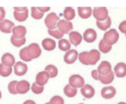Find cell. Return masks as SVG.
<instances>
[{
    "label": "cell",
    "mask_w": 126,
    "mask_h": 104,
    "mask_svg": "<svg viewBox=\"0 0 126 104\" xmlns=\"http://www.w3.org/2000/svg\"><path fill=\"white\" fill-rule=\"evenodd\" d=\"M60 21V17L56 15V13H50L48 14L47 17H45V26L48 27V30H56L57 27V23Z\"/></svg>",
    "instance_id": "7a4b0ae2"
},
{
    "label": "cell",
    "mask_w": 126,
    "mask_h": 104,
    "mask_svg": "<svg viewBox=\"0 0 126 104\" xmlns=\"http://www.w3.org/2000/svg\"><path fill=\"white\" fill-rule=\"evenodd\" d=\"M78 13L80 17L83 19H86L90 17L93 14V10L91 7H79Z\"/></svg>",
    "instance_id": "44dd1931"
},
{
    "label": "cell",
    "mask_w": 126,
    "mask_h": 104,
    "mask_svg": "<svg viewBox=\"0 0 126 104\" xmlns=\"http://www.w3.org/2000/svg\"><path fill=\"white\" fill-rule=\"evenodd\" d=\"M101 95H102V98L106 99H110L113 98L115 95H116V89H115L112 86L110 87H103L101 91Z\"/></svg>",
    "instance_id": "4fadbf2b"
},
{
    "label": "cell",
    "mask_w": 126,
    "mask_h": 104,
    "mask_svg": "<svg viewBox=\"0 0 126 104\" xmlns=\"http://www.w3.org/2000/svg\"><path fill=\"white\" fill-rule=\"evenodd\" d=\"M87 54V52H81L79 55V61L82 64H85L86 65V56Z\"/></svg>",
    "instance_id": "f35d334b"
},
{
    "label": "cell",
    "mask_w": 126,
    "mask_h": 104,
    "mask_svg": "<svg viewBox=\"0 0 126 104\" xmlns=\"http://www.w3.org/2000/svg\"><path fill=\"white\" fill-rule=\"evenodd\" d=\"M19 56H20V58L24 60V61H26V62H29V61H31V59L29 57L28 54H27V52H26V47H25L23 48L22 49H21L20 50V52H19Z\"/></svg>",
    "instance_id": "836d02e7"
},
{
    "label": "cell",
    "mask_w": 126,
    "mask_h": 104,
    "mask_svg": "<svg viewBox=\"0 0 126 104\" xmlns=\"http://www.w3.org/2000/svg\"><path fill=\"white\" fill-rule=\"evenodd\" d=\"M94 89L91 85L86 84L81 88V94L86 99H91L94 95Z\"/></svg>",
    "instance_id": "ffe728a7"
},
{
    "label": "cell",
    "mask_w": 126,
    "mask_h": 104,
    "mask_svg": "<svg viewBox=\"0 0 126 104\" xmlns=\"http://www.w3.org/2000/svg\"><path fill=\"white\" fill-rule=\"evenodd\" d=\"M82 38L84 41L88 43H92L97 39V33L93 29H87L83 34Z\"/></svg>",
    "instance_id": "5bb4252c"
},
{
    "label": "cell",
    "mask_w": 126,
    "mask_h": 104,
    "mask_svg": "<svg viewBox=\"0 0 126 104\" xmlns=\"http://www.w3.org/2000/svg\"><path fill=\"white\" fill-rule=\"evenodd\" d=\"M50 78L48 73L45 71H40L36 76V82L35 83L39 86H42L44 87V85H45L48 81V79Z\"/></svg>",
    "instance_id": "9c48e42d"
},
{
    "label": "cell",
    "mask_w": 126,
    "mask_h": 104,
    "mask_svg": "<svg viewBox=\"0 0 126 104\" xmlns=\"http://www.w3.org/2000/svg\"><path fill=\"white\" fill-rule=\"evenodd\" d=\"M12 33H13V37L17 38V39H21L25 37V35L26 34V29L23 26H14V29L12 30Z\"/></svg>",
    "instance_id": "e0dca14e"
},
{
    "label": "cell",
    "mask_w": 126,
    "mask_h": 104,
    "mask_svg": "<svg viewBox=\"0 0 126 104\" xmlns=\"http://www.w3.org/2000/svg\"><path fill=\"white\" fill-rule=\"evenodd\" d=\"M45 71L48 73L50 78L56 77L57 76V74H58V69H57V68L56 66L52 65V64H49V65L46 66Z\"/></svg>",
    "instance_id": "83f0119b"
},
{
    "label": "cell",
    "mask_w": 126,
    "mask_h": 104,
    "mask_svg": "<svg viewBox=\"0 0 126 104\" xmlns=\"http://www.w3.org/2000/svg\"><path fill=\"white\" fill-rule=\"evenodd\" d=\"M1 98H2V92L0 91V99H1Z\"/></svg>",
    "instance_id": "7dc6e473"
},
{
    "label": "cell",
    "mask_w": 126,
    "mask_h": 104,
    "mask_svg": "<svg viewBox=\"0 0 126 104\" xmlns=\"http://www.w3.org/2000/svg\"><path fill=\"white\" fill-rule=\"evenodd\" d=\"M37 9L39 10V11H41V13L44 14L45 12L48 11L50 10V7H37Z\"/></svg>",
    "instance_id": "7bdbcfd3"
},
{
    "label": "cell",
    "mask_w": 126,
    "mask_h": 104,
    "mask_svg": "<svg viewBox=\"0 0 126 104\" xmlns=\"http://www.w3.org/2000/svg\"><path fill=\"white\" fill-rule=\"evenodd\" d=\"M26 10H28L27 7H14V10H15V11H18V12H22Z\"/></svg>",
    "instance_id": "ee69618b"
},
{
    "label": "cell",
    "mask_w": 126,
    "mask_h": 104,
    "mask_svg": "<svg viewBox=\"0 0 126 104\" xmlns=\"http://www.w3.org/2000/svg\"><path fill=\"white\" fill-rule=\"evenodd\" d=\"M117 104H126V103H125V102H121V103H117Z\"/></svg>",
    "instance_id": "bcb514c9"
},
{
    "label": "cell",
    "mask_w": 126,
    "mask_h": 104,
    "mask_svg": "<svg viewBox=\"0 0 126 104\" xmlns=\"http://www.w3.org/2000/svg\"><path fill=\"white\" fill-rule=\"evenodd\" d=\"M29 15V12H28V10H25V11L22 12H18V11H14V17L17 21H24L27 19Z\"/></svg>",
    "instance_id": "484cf974"
},
{
    "label": "cell",
    "mask_w": 126,
    "mask_h": 104,
    "mask_svg": "<svg viewBox=\"0 0 126 104\" xmlns=\"http://www.w3.org/2000/svg\"><path fill=\"white\" fill-rule=\"evenodd\" d=\"M5 15H6V12H5L4 8L0 6V21H2L4 20Z\"/></svg>",
    "instance_id": "60d3db41"
},
{
    "label": "cell",
    "mask_w": 126,
    "mask_h": 104,
    "mask_svg": "<svg viewBox=\"0 0 126 104\" xmlns=\"http://www.w3.org/2000/svg\"><path fill=\"white\" fill-rule=\"evenodd\" d=\"M111 18L109 17L107 19H106L105 21H97V26L98 27V29H100L101 30H107L111 26Z\"/></svg>",
    "instance_id": "cb8c5ba5"
},
{
    "label": "cell",
    "mask_w": 126,
    "mask_h": 104,
    "mask_svg": "<svg viewBox=\"0 0 126 104\" xmlns=\"http://www.w3.org/2000/svg\"><path fill=\"white\" fill-rule=\"evenodd\" d=\"M23 104H36V103L33 100H26V101H25Z\"/></svg>",
    "instance_id": "f6af8a7d"
},
{
    "label": "cell",
    "mask_w": 126,
    "mask_h": 104,
    "mask_svg": "<svg viewBox=\"0 0 126 104\" xmlns=\"http://www.w3.org/2000/svg\"><path fill=\"white\" fill-rule=\"evenodd\" d=\"M63 17H65V20L71 21L74 19L75 17V11L72 7H66L63 11Z\"/></svg>",
    "instance_id": "d4e9b609"
},
{
    "label": "cell",
    "mask_w": 126,
    "mask_h": 104,
    "mask_svg": "<svg viewBox=\"0 0 126 104\" xmlns=\"http://www.w3.org/2000/svg\"><path fill=\"white\" fill-rule=\"evenodd\" d=\"M12 72V68L11 67H7L5 66L4 64L2 63L0 64V75L3 77L9 76Z\"/></svg>",
    "instance_id": "f1b7e54d"
},
{
    "label": "cell",
    "mask_w": 126,
    "mask_h": 104,
    "mask_svg": "<svg viewBox=\"0 0 126 104\" xmlns=\"http://www.w3.org/2000/svg\"><path fill=\"white\" fill-rule=\"evenodd\" d=\"M30 88V83L26 80H21L17 82V94H26Z\"/></svg>",
    "instance_id": "9a60e30c"
},
{
    "label": "cell",
    "mask_w": 126,
    "mask_h": 104,
    "mask_svg": "<svg viewBox=\"0 0 126 104\" xmlns=\"http://www.w3.org/2000/svg\"><path fill=\"white\" fill-rule=\"evenodd\" d=\"M2 64L7 67H12L15 64V58L11 53L6 52L2 56Z\"/></svg>",
    "instance_id": "2e32d148"
},
{
    "label": "cell",
    "mask_w": 126,
    "mask_h": 104,
    "mask_svg": "<svg viewBox=\"0 0 126 104\" xmlns=\"http://www.w3.org/2000/svg\"><path fill=\"white\" fill-rule=\"evenodd\" d=\"M79 56L78 52L75 49H71L69 51H67L65 55H64L63 60L64 62L68 64H71L75 62V60H77Z\"/></svg>",
    "instance_id": "ba28073f"
},
{
    "label": "cell",
    "mask_w": 126,
    "mask_h": 104,
    "mask_svg": "<svg viewBox=\"0 0 126 104\" xmlns=\"http://www.w3.org/2000/svg\"><path fill=\"white\" fill-rule=\"evenodd\" d=\"M42 46L45 50L51 51L55 49L56 48V42L51 38H45L42 41Z\"/></svg>",
    "instance_id": "7402d4cb"
},
{
    "label": "cell",
    "mask_w": 126,
    "mask_h": 104,
    "mask_svg": "<svg viewBox=\"0 0 126 104\" xmlns=\"http://www.w3.org/2000/svg\"><path fill=\"white\" fill-rule=\"evenodd\" d=\"M59 49L62 51H69L71 50V43L66 39H61L59 41Z\"/></svg>",
    "instance_id": "f546056e"
},
{
    "label": "cell",
    "mask_w": 126,
    "mask_h": 104,
    "mask_svg": "<svg viewBox=\"0 0 126 104\" xmlns=\"http://www.w3.org/2000/svg\"><path fill=\"white\" fill-rule=\"evenodd\" d=\"M125 37H126V35H125Z\"/></svg>",
    "instance_id": "f907efd6"
},
{
    "label": "cell",
    "mask_w": 126,
    "mask_h": 104,
    "mask_svg": "<svg viewBox=\"0 0 126 104\" xmlns=\"http://www.w3.org/2000/svg\"><path fill=\"white\" fill-rule=\"evenodd\" d=\"M98 74L101 76H106V75L110 74L112 71V67L110 62L108 61H102L100 64V65L98 68Z\"/></svg>",
    "instance_id": "7c38bea8"
},
{
    "label": "cell",
    "mask_w": 126,
    "mask_h": 104,
    "mask_svg": "<svg viewBox=\"0 0 126 104\" xmlns=\"http://www.w3.org/2000/svg\"><path fill=\"white\" fill-rule=\"evenodd\" d=\"M108 14H109V12L106 7H95L93 10V15L97 19V21H105L109 17Z\"/></svg>",
    "instance_id": "5b68a950"
},
{
    "label": "cell",
    "mask_w": 126,
    "mask_h": 104,
    "mask_svg": "<svg viewBox=\"0 0 126 104\" xmlns=\"http://www.w3.org/2000/svg\"><path fill=\"white\" fill-rule=\"evenodd\" d=\"M114 73L113 71H111L110 74L106 75V76H98V80L103 84H111L114 80Z\"/></svg>",
    "instance_id": "603a6c76"
},
{
    "label": "cell",
    "mask_w": 126,
    "mask_h": 104,
    "mask_svg": "<svg viewBox=\"0 0 126 104\" xmlns=\"http://www.w3.org/2000/svg\"><path fill=\"white\" fill-rule=\"evenodd\" d=\"M26 52L29 57L31 60L38 58L41 54V49L39 45L37 44V43H32L29 46H27Z\"/></svg>",
    "instance_id": "3957f363"
},
{
    "label": "cell",
    "mask_w": 126,
    "mask_h": 104,
    "mask_svg": "<svg viewBox=\"0 0 126 104\" xmlns=\"http://www.w3.org/2000/svg\"><path fill=\"white\" fill-rule=\"evenodd\" d=\"M49 104H64V100L61 96L55 95L50 100Z\"/></svg>",
    "instance_id": "74e56055"
},
{
    "label": "cell",
    "mask_w": 126,
    "mask_h": 104,
    "mask_svg": "<svg viewBox=\"0 0 126 104\" xmlns=\"http://www.w3.org/2000/svg\"><path fill=\"white\" fill-rule=\"evenodd\" d=\"M118 39H119V34H118V32L116 30L113 29V30H108L107 32H106L103 36L102 41L106 45L112 46L113 45L116 44Z\"/></svg>",
    "instance_id": "6da1fadb"
},
{
    "label": "cell",
    "mask_w": 126,
    "mask_h": 104,
    "mask_svg": "<svg viewBox=\"0 0 126 104\" xmlns=\"http://www.w3.org/2000/svg\"><path fill=\"white\" fill-rule=\"evenodd\" d=\"M98 48H99V50L102 52L107 53V52H109L111 49H112V46L106 45L102 40H101L100 42H99V45H98Z\"/></svg>",
    "instance_id": "4dcf8cb0"
},
{
    "label": "cell",
    "mask_w": 126,
    "mask_h": 104,
    "mask_svg": "<svg viewBox=\"0 0 126 104\" xmlns=\"http://www.w3.org/2000/svg\"><path fill=\"white\" fill-rule=\"evenodd\" d=\"M119 30L121 33H123L126 35V21H123L119 25Z\"/></svg>",
    "instance_id": "ab89813d"
},
{
    "label": "cell",
    "mask_w": 126,
    "mask_h": 104,
    "mask_svg": "<svg viewBox=\"0 0 126 104\" xmlns=\"http://www.w3.org/2000/svg\"><path fill=\"white\" fill-rule=\"evenodd\" d=\"M63 92H64V94H65V95L67 96V97L72 98V97H74V96L76 95V94H77V89L72 87L69 84H67V85L65 86V87H64Z\"/></svg>",
    "instance_id": "4316f807"
},
{
    "label": "cell",
    "mask_w": 126,
    "mask_h": 104,
    "mask_svg": "<svg viewBox=\"0 0 126 104\" xmlns=\"http://www.w3.org/2000/svg\"><path fill=\"white\" fill-rule=\"evenodd\" d=\"M79 104H83V103H79Z\"/></svg>",
    "instance_id": "681fc988"
},
{
    "label": "cell",
    "mask_w": 126,
    "mask_h": 104,
    "mask_svg": "<svg viewBox=\"0 0 126 104\" xmlns=\"http://www.w3.org/2000/svg\"><path fill=\"white\" fill-rule=\"evenodd\" d=\"M57 28L63 34H67L71 33V31L73 30V25L69 21L65 19L60 20L57 23Z\"/></svg>",
    "instance_id": "8992f818"
},
{
    "label": "cell",
    "mask_w": 126,
    "mask_h": 104,
    "mask_svg": "<svg viewBox=\"0 0 126 104\" xmlns=\"http://www.w3.org/2000/svg\"><path fill=\"white\" fill-rule=\"evenodd\" d=\"M14 73L17 76H24L25 74L28 71V67L27 65L25 63L23 62H16L14 66Z\"/></svg>",
    "instance_id": "30bf717a"
},
{
    "label": "cell",
    "mask_w": 126,
    "mask_h": 104,
    "mask_svg": "<svg viewBox=\"0 0 126 104\" xmlns=\"http://www.w3.org/2000/svg\"><path fill=\"white\" fill-rule=\"evenodd\" d=\"M10 41H11L12 45L15 46V47H20V46L23 45L25 43H26V37L17 39V38L14 37L12 36L11 38H10Z\"/></svg>",
    "instance_id": "1f68e13d"
},
{
    "label": "cell",
    "mask_w": 126,
    "mask_h": 104,
    "mask_svg": "<svg viewBox=\"0 0 126 104\" xmlns=\"http://www.w3.org/2000/svg\"><path fill=\"white\" fill-rule=\"evenodd\" d=\"M69 85L74 88H82L85 85L84 79L79 75H72L69 78Z\"/></svg>",
    "instance_id": "52a82bcc"
},
{
    "label": "cell",
    "mask_w": 126,
    "mask_h": 104,
    "mask_svg": "<svg viewBox=\"0 0 126 104\" xmlns=\"http://www.w3.org/2000/svg\"><path fill=\"white\" fill-rule=\"evenodd\" d=\"M69 39H70V43H71L75 46H77L82 42V37L79 32L71 31L69 34Z\"/></svg>",
    "instance_id": "d6986e66"
},
{
    "label": "cell",
    "mask_w": 126,
    "mask_h": 104,
    "mask_svg": "<svg viewBox=\"0 0 126 104\" xmlns=\"http://www.w3.org/2000/svg\"><path fill=\"white\" fill-rule=\"evenodd\" d=\"M31 15L34 19H41L44 16V14L39 11L37 7H32L31 8Z\"/></svg>",
    "instance_id": "d6a6232c"
},
{
    "label": "cell",
    "mask_w": 126,
    "mask_h": 104,
    "mask_svg": "<svg viewBox=\"0 0 126 104\" xmlns=\"http://www.w3.org/2000/svg\"><path fill=\"white\" fill-rule=\"evenodd\" d=\"M45 104H49V103H46Z\"/></svg>",
    "instance_id": "c3c4849f"
},
{
    "label": "cell",
    "mask_w": 126,
    "mask_h": 104,
    "mask_svg": "<svg viewBox=\"0 0 126 104\" xmlns=\"http://www.w3.org/2000/svg\"><path fill=\"white\" fill-rule=\"evenodd\" d=\"M100 59V52L96 49L87 52L86 56V65H94Z\"/></svg>",
    "instance_id": "277c9868"
},
{
    "label": "cell",
    "mask_w": 126,
    "mask_h": 104,
    "mask_svg": "<svg viewBox=\"0 0 126 104\" xmlns=\"http://www.w3.org/2000/svg\"><path fill=\"white\" fill-rule=\"evenodd\" d=\"M14 27V22L10 20L4 19L3 21H0V30H1L2 33H5V34L11 33Z\"/></svg>",
    "instance_id": "8fae6325"
},
{
    "label": "cell",
    "mask_w": 126,
    "mask_h": 104,
    "mask_svg": "<svg viewBox=\"0 0 126 104\" xmlns=\"http://www.w3.org/2000/svg\"><path fill=\"white\" fill-rule=\"evenodd\" d=\"M31 90L34 93V94H41V93H42L43 91H44V87H42V86H39L36 83H33V84H32Z\"/></svg>",
    "instance_id": "8d00e7d4"
},
{
    "label": "cell",
    "mask_w": 126,
    "mask_h": 104,
    "mask_svg": "<svg viewBox=\"0 0 126 104\" xmlns=\"http://www.w3.org/2000/svg\"><path fill=\"white\" fill-rule=\"evenodd\" d=\"M48 34L51 35L52 37H54L56 39H60L63 37V34L61 33V32L59 30H48Z\"/></svg>",
    "instance_id": "d590c367"
},
{
    "label": "cell",
    "mask_w": 126,
    "mask_h": 104,
    "mask_svg": "<svg viewBox=\"0 0 126 104\" xmlns=\"http://www.w3.org/2000/svg\"><path fill=\"white\" fill-rule=\"evenodd\" d=\"M114 74L117 77L123 78L126 76V64L125 63H118L114 67Z\"/></svg>",
    "instance_id": "ac0fdd59"
},
{
    "label": "cell",
    "mask_w": 126,
    "mask_h": 104,
    "mask_svg": "<svg viewBox=\"0 0 126 104\" xmlns=\"http://www.w3.org/2000/svg\"><path fill=\"white\" fill-rule=\"evenodd\" d=\"M17 81H16V80H13V81L10 82V83H9V84H8V90L13 95L17 94Z\"/></svg>",
    "instance_id": "e575fe53"
},
{
    "label": "cell",
    "mask_w": 126,
    "mask_h": 104,
    "mask_svg": "<svg viewBox=\"0 0 126 104\" xmlns=\"http://www.w3.org/2000/svg\"><path fill=\"white\" fill-rule=\"evenodd\" d=\"M91 75H92V77L94 79V80H98V76H99V74H98V70H93L92 72H91Z\"/></svg>",
    "instance_id": "b9f144b4"
}]
</instances>
